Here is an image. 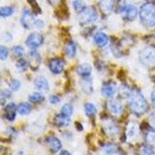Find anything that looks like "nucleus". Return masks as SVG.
<instances>
[{
	"label": "nucleus",
	"mask_w": 155,
	"mask_h": 155,
	"mask_svg": "<svg viewBox=\"0 0 155 155\" xmlns=\"http://www.w3.org/2000/svg\"><path fill=\"white\" fill-rule=\"evenodd\" d=\"M127 99L129 109L134 114L140 116L147 113L148 108L147 102L139 90L132 89Z\"/></svg>",
	"instance_id": "1"
},
{
	"label": "nucleus",
	"mask_w": 155,
	"mask_h": 155,
	"mask_svg": "<svg viewBox=\"0 0 155 155\" xmlns=\"http://www.w3.org/2000/svg\"><path fill=\"white\" fill-rule=\"evenodd\" d=\"M139 16L142 23L145 26H155V3L145 2L140 8Z\"/></svg>",
	"instance_id": "2"
},
{
	"label": "nucleus",
	"mask_w": 155,
	"mask_h": 155,
	"mask_svg": "<svg viewBox=\"0 0 155 155\" xmlns=\"http://www.w3.org/2000/svg\"><path fill=\"white\" fill-rule=\"evenodd\" d=\"M140 61L147 67L155 66V47H145L139 53Z\"/></svg>",
	"instance_id": "3"
},
{
	"label": "nucleus",
	"mask_w": 155,
	"mask_h": 155,
	"mask_svg": "<svg viewBox=\"0 0 155 155\" xmlns=\"http://www.w3.org/2000/svg\"><path fill=\"white\" fill-rule=\"evenodd\" d=\"M98 18V14L93 7H86L84 11L80 13V21L82 24L95 22Z\"/></svg>",
	"instance_id": "4"
},
{
	"label": "nucleus",
	"mask_w": 155,
	"mask_h": 155,
	"mask_svg": "<svg viewBox=\"0 0 155 155\" xmlns=\"http://www.w3.org/2000/svg\"><path fill=\"white\" fill-rule=\"evenodd\" d=\"M119 13L123 18L127 19V21H134L137 18L139 11L137 7L132 4H125L124 6L119 10Z\"/></svg>",
	"instance_id": "5"
},
{
	"label": "nucleus",
	"mask_w": 155,
	"mask_h": 155,
	"mask_svg": "<svg viewBox=\"0 0 155 155\" xmlns=\"http://www.w3.org/2000/svg\"><path fill=\"white\" fill-rule=\"evenodd\" d=\"M103 129L107 135L111 136V137H115L119 134L118 125L110 118H106L103 120Z\"/></svg>",
	"instance_id": "6"
},
{
	"label": "nucleus",
	"mask_w": 155,
	"mask_h": 155,
	"mask_svg": "<svg viewBox=\"0 0 155 155\" xmlns=\"http://www.w3.org/2000/svg\"><path fill=\"white\" fill-rule=\"evenodd\" d=\"M44 42V37L39 32H32L26 39V45L31 48H36Z\"/></svg>",
	"instance_id": "7"
},
{
	"label": "nucleus",
	"mask_w": 155,
	"mask_h": 155,
	"mask_svg": "<svg viewBox=\"0 0 155 155\" xmlns=\"http://www.w3.org/2000/svg\"><path fill=\"white\" fill-rule=\"evenodd\" d=\"M116 92V84L113 81H108L102 85L101 88V93L105 98L107 99H111L114 96Z\"/></svg>",
	"instance_id": "8"
},
{
	"label": "nucleus",
	"mask_w": 155,
	"mask_h": 155,
	"mask_svg": "<svg viewBox=\"0 0 155 155\" xmlns=\"http://www.w3.org/2000/svg\"><path fill=\"white\" fill-rule=\"evenodd\" d=\"M34 17H33V14L29 11L28 9H23L22 12H21V25L24 28H27L29 29L34 23Z\"/></svg>",
	"instance_id": "9"
},
{
	"label": "nucleus",
	"mask_w": 155,
	"mask_h": 155,
	"mask_svg": "<svg viewBox=\"0 0 155 155\" xmlns=\"http://www.w3.org/2000/svg\"><path fill=\"white\" fill-rule=\"evenodd\" d=\"M41 64V56L36 50H33L29 51V66L33 71H37V69L40 67Z\"/></svg>",
	"instance_id": "10"
},
{
	"label": "nucleus",
	"mask_w": 155,
	"mask_h": 155,
	"mask_svg": "<svg viewBox=\"0 0 155 155\" xmlns=\"http://www.w3.org/2000/svg\"><path fill=\"white\" fill-rule=\"evenodd\" d=\"M48 68L52 74H60L64 70V62L59 58H52L48 63Z\"/></svg>",
	"instance_id": "11"
},
{
	"label": "nucleus",
	"mask_w": 155,
	"mask_h": 155,
	"mask_svg": "<svg viewBox=\"0 0 155 155\" xmlns=\"http://www.w3.org/2000/svg\"><path fill=\"white\" fill-rule=\"evenodd\" d=\"M46 143L48 147V148L51 149V151L53 153L58 152L62 147V143L60 142V140L54 137V136H51L46 139Z\"/></svg>",
	"instance_id": "12"
},
{
	"label": "nucleus",
	"mask_w": 155,
	"mask_h": 155,
	"mask_svg": "<svg viewBox=\"0 0 155 155\" xmlns=\"http://www.w3.org/2000/svg\"><path fill=\"white\" fill-rule=\"evenodd\" d=\"M107 108H108V110L110 113L114 115H120L123 113L122 105H121L119 101H116V100L109 101L108 103H107Z\"/></svg>",
	"instance_id": "13"
},
{
	"label": "nucleus",
	"mask_w": 155,
	"mask_h": 155,
	"mask_svg": "<svg viewBox=\"0 0 155 155\" xmlns=\"http://www.w3.org/2000/svg\"><path fill=\"white\" fill-rule=\"evenodd\" d=\"M80 84L81 87V90L84 92L85 94L90 95L93 93V85H92V80L88 77H84L80 81Z\"/></svg>",
	"instance_id": "14"
},
{
	"label": "nucleus",
	"mask_w": 155,
	"mask_h": 155,
	"mask_svg": "<svg viewBox=\"0 0 155 155\" xmlns=\"http://www.w3.org/2000/svg\"><path fill=\"white\" fill-rule=\"evenodd\" d=\"M115 0H100L99 7L102 13L105 15H110L114 8Z\"/></svg>",
	"instance_id": "15"
},
{
	"label": "nucleus",
	"mask_w": 155,
	"mask_h": 155,
	"mask_svg": "<svg viewBox=\"0 0 155 155\" xmlns=\"http://www.w3.org/2000/svg\"><path fill=\"white\" fill-rule=\"evenodd\" d=\"M18 108L14 103H10L6 106V108L4 109V115L9 121H14L16 118Z\"/></svg>",
	"instance_id": "16"
},
{
	"label": "nucleus",
	"mask_w": 155,
	"mask_h": 155,
	"mask_svg": "<svg viewBox=\"0 0 155 155\" xmlns=\"http://www.w3.org/2000/svg\"><path fill=\"white\" fill-rule=\"evenodd\" d=\"M34 86L39 91H48L50 86H48V81L46 78L44 77H38L34 81Z\"/></svg>",
	"instance_id": "17"
},
{
	"label": "nucleus",
	"mask_w": 155,
	"mask_h": 155,
	"mask_svg": "<svg viewBox=\"0 0 155 155\" xmlns=\"http://www.w3.org/2000/svg\"><path fill=\"white\" fill-rule=\"evenodd\" d=\"M53 123H54L55 126H57V127H59V128L67 127V126H69V124H70V117L59 114L54 116V118H53Z\"/></svg>",
	"instance_id": "18"
},
{
	"label": "nucleus",
	"mask_w": 155,
	"mask_h": 155,
	"mask_svg": "<svg viewBox=\"0 0 155 155\" xmlns=\"http://www.w3.org/2000/svg\"><path fill=\"white\" fill-rule=\"evenodd\" d=\"M93 40L97 46L103 48L109 43V37L104 32H97L93 37Z\"/></svg>",
	"instance_id": "19"
},
{
	"label": "nucleus",
	"mask_w": 155,
	"mask_h": 155,
	"mask_svg": "<svg viewBox=\"0 0 155 155\" xmlns=\"http://www.w3.org/2000/svg\"><path fill=\"white\" fill-rule=\"evenodd\" d=\"M77 53V46L76 44L70 41L67 43V45L65 46V54L68 58H74L76 56Z\"/></svg>",
	"instance_id": "20"
},
{
	"label": "nucleus",
	"mask_w": 155,
	"mask_h": 155,
	"mask_svg": "<svg viewBox=\"0 0 155 155\" xmlns=\"http://www.w3.org/2000/svg\"><path fill=\"white\" fill-rule=\"evenodd\" d=\"M91 66L88 63H82L77 68V73L81 77H88L91 74Z\"/></svg>",
	"instance_id": "21"
},
{
	"label": "nucleus",
	"mask_w": 155,
	"mask_h": 155,
	"mask_svg": "<svg viewBox=\"0 0 155 155\" xmlns=\"http://www.w3.org/2000/svg\"><path fill=\"white\" fill-rule=\"evenodd\" d=\"M139 134V128L138 125L135 122H130L127 126V137L129 139H135Z\"/></svg>",
	"instance_id": "22"
},
{
	"label": "nucleus",
	"mask_w": 155,
	"mask_h": 155,
	"mask_svg": "<svg viewBox=\"0 0 155 155\" xmlns=\"http://www.w3.org/2000/svg\"><path fill=\"white\" fill-rule=\"evenodd\" d=\"M103 151L106 154H120L121 151L119 150L118 147L115 144L110 143V144H106L103 147Z\"/></svg>",
	"instance_id": "23"
},
{
	"label": "nucleus",
	"mask_w": 155,
	"mask_h": 155,
	"mask_svg": "<svg viewBox=\"0 0 155 155\" xmlns=\"http://www.w3.org/2000/svg\"><path fill=\"white\" fill-rule=\"evenodd\" d=\"M31 107L28 103H21L18 106V113L21 115H27L30 114Z\"/></svg>",
	"instance_id": "24"
},
{
	"label": "nucleus",
	"mask_w": 155,
	"mask_h": 155,
	"mask_svg": "<svg viewBox=\"0 0 155 155\" xmlns=\"http://www.w3.org/2000/svg\"><path fill=\"white\" fill-rule=\"evenodd\" d=\"M72 4H73V7H74V9H75V11L78 12L79 14L81 13L86 8L85 4L84 3L82 0H73Z\"/></svg>",
	"instance_id": "25"
},
{
	"label": "nucleus",
	"mask_w": 155,
	"mask_h": 155,
	"mask_svg": "<svg viewBox=\"0 0 155 155\" xmlns=\"http://www.w3.org/2000/svg\"><path fill=\"white\" fill-rule=\"evenodd\" d=\"M84 113L87 116H92V115H94L96 114L97 113V109H96V107L93 105V104H91V103H86L84 105Z\"/></svg>",
	"instance_id": "26"
},
{
	"label": "nucleus",
	"mask_w": 155,
	"mask_h": 155,
	"mask_svg": "<svg viewBox=\"0 0 155 155\" xmlns=\"http://www.w3.org/2000/svg\"><path fill=\"white\" fill-rule=\"evenodd\" d=\"M73 106L71 104H64L62 106L61 108V110H60V114L65 115V116H68V117H71V115L73 114Z\"/></svg>",
	"instance_id": "27"
},
{
	"label": "nucleus",
	"mask_w": 155,
	"mask_h": 155,
	"mask_svg": "<svg viewBox=\"0 0 155 155\" xmlns=\"http://www.w3.org/2000/svg\"><path fill=\"white\" fill-rule=\"evenodd\" d=\"M45 99V97L40 92H34V93L30 94L28 97V100L32 102V103H38V102H42Z\"/></svg>",
	"instance_id": "28"
},
{
	"label": "nucleus",
	"mask_w": 155,
	"mask_h": 155,
	"mask_svg": "<svg viewBox=\"0 0 155 155\" xmlns=\"http://www.w3.org/2000/svg\"><path fill=\"white\" fill-rule=\"evenodd\" d=\"M145 139H147V143L148 144L155 147V130L148 131L147 135H145Z\"/></svg>",
	"instance_id": "29"
},
{
	"label": "nucleus",
	"mask_w": 155,
	"mask_h": 155,
	"mask_svg": "<svg viewBox=\"0 0 155 155\" xmlns=\"http://www.w3.org/2000/svg\"><path fill=\"white\" fill-rule=\"evenodd\" d=\"M13 13H14L13 7L5 6V7H2L1 9H0V16H1L2 18H7V17L12 16Z\"/></svg>",
	"instance_id": "30"
},
{
	"label": "nucleus",
	"mask_w": 155,
	"mask_h": 155,
	"mask_svg": "<svg viewBox=\"0 0 155 155\" xmlns=\"http://www.w3.org/2000/svg\"><path fill=\"white\" fill-rule=\"evenodd\" d=\"M131 91H132V89L129 88V87L127 85H121L119 87V89H118V92H119V94L121 97H123V98H128L130 93H131Z\"/></svg>",
	"instance_id": "31"
},
{
	"label": "nucleus",
	"mask_w": 155,
	"mask_h": 155,
	"mask_svg": "<svg viewBox=\"0 0 155 155\" xmlns=\"http://www.w3.org/2000/svg\"><path fill=\"white\" fill-rule=\"evenodd\" d=\"M13 53L15 54V56L21 58L25 54V51H24V48L21 46H15L13 48Z\"/></svg>",
	"instance_id": "32"
},
{
	"label": "nucleus",
	"mask_w": 155,
	"mask_h": 155,
	"mask_svg": "<svg viewBox=\"0 0 155 155\" xmlns=\"http://www.w3.org/2000/svg\"><path fill=\"white\" fill-rule=\"evenodd\" d=\"M16 67L18 71H25L28 67V62L23 60V59H19L17 63H16Z\"/></svg>",
	"instance_id": "33"
},
{
	"label": "nucleus",
	"mask_w": 155,
	"mask_h": 155,
	"mask_svg": "<svg viewBox=\"0 0 155 155\" xmlns=\"http://www.w3.org/2000/svg\"><path fill=\"white\" fill-rule=\"evenodd\" d=\"M9 86L13 91H18L19 89V87H21V81H19L18 80L14 79V80H12L11 81H10Z\"/></svg>",
	"instance_id": "34"
},
{
	"label": "nucleus",
	"mask_w": 155,
	"mask_h": 155,
	"mask_svg": "<svg viewBox=\"0 0 155 155\" xmlns=\"http://www.w3.org/2000/svg\"><path fill=\"white\" fill-rule=\"evenodd\" d=\"M8 54H9L8 48L5 46H1V48H0V58H1V60L4 61L5 59H6V58L8 57Z\"/></svg>",
	"instance_id": "35"
},
{
	"label": "nucleus",
	"mask_w": 155,
	"mask_h": 155,
	"mask_svg": "<svg viewBox=\"0 0 155 155\" xmlns=\"http://www.w3.org/2000/svg\"><path fill=\"white\" fill-rule=\"evenodd\" d=\"M140 152H142L143 154H153L154 153V150L152 148V147L150 144L148 145H144V147H142V150H140Z\"/></svg>",
	"instance_id": "36"
},
{
	"label": "nucleus",
	"mask_w": 155,
	"mask_h": 155,
	"mask_svg": "<svg viewBox=\"0 0 155 155\" xmlns=\"http://www.w3.org/2000/svg\"><path fill=\"white\" fill-rule=\"evenodd\" d=\"M28 2L29 4L31 5V7H32V10L35 13H41V10H40V7L38 6V4H37V1L36 0H28Z\"/></svg>",
	"instance_id": "37"
},
{
	"label": "nucleus",
	"mask_w": 155,
	"mask_h": 155,
	"mask_svg": "<svg viewBox=\"0 0 155 155\" xmlns=\"http://www.w3.org/2000/svg\"><path fill=\"white\" fill-rule=\"evenodd\" d=\"M12 96V93H11V91L8 90V89H4L2 90L1 92V98H2V104L5 102V100L10 98V97Z\"/></svg>",
	"instance_id": "38"
},
{
	"label": "nucleus",
	"mask_w": 155,
	"mask_h": 155,
	"mask_svg": "<svg viewBox=\"0 0 155 155\" xmlns=\"http://www.w3.org/2000/svg\"><path fill=\"white\" fill-rule=\"evenodd\" d=\"M33 26L36 29H42L44 26H45V23H44V21H41V19H35V21H34V23H33Z\"/></svg>",
	"instance_id": "39"
},
{
	"label": "nucleus",
	"mask_w": 155,
	"mask_h": 155,
	"mask_svg": "<svg viewBox=\"0 0 155 155\" xmlns=\"http://www.w3.org/2000/svg\"><path fill=\"white\" fill-rule=\"evenodd\" d=\"M48 100H50L51 104H52V105H56V104L59 103V101H60L59 97H58L57 95H51Z\"/></svg>",
	"instance_id": "40"
},
{
	"label": "nucleus",
	"mask_w": 155,
	"mask_h": 155,
	"mask_svg": "<svg viewBox=\"0 0 155 155\" xmlns=\"http://www.w3.org/2000/svg\"><path fill=\"white\" fill-rule=\"evenodd\" d=\"M149 123L155 129V111H154V113H152L151 115H150V117H149Z\"/></svg>",
	"instance_id": "41"
},
{
	"label": "nucleus",
	"mask_w": 155,
	"mask_h": 155,
	"mask_svg": "<svg viewBox=\"0 0 155 155\" xmlns=\"http://www.w3.org/2000/svg\"><path fill=\"white\" fill-rule=\"evenodd\" d=\"M3 39H4V41H6V42H10V41H11L12 40V35H11V34H10V33H5L4 34V35H3Z\"/></svg>",
	"instance_id": "42"
},
{
	"label": "nucleus",
	"mask_w": 155,
	"mask_h": 155,
	"mask_svg": "<svg viewBox=\"0 0 155 155\" xmlns=\"http://www.w3.org/2000/svg\"><path fill=\"white\" fill-rule=\"evenodd\" d=\"M150 99H151L152 104L155 106V89H153V91L151 92V95H150Z\"/></svg>",
	"instance_id": "43"
},
{
	"label": "nucleus",
	"mask_w": 155,
	"mask_h": 155,
	"mask_svg": "<svg viewBox=\"0 0 155 155\" xmlns=\"http://www.w3.org/2000/svg\"><path fill=\"white\" fill-rule=\"evenodd\" d=\"M57 1H58V0H48V2L50 3L51 5H52V6H54V5L57 3Z\"/></svg>",
	"instance_id": "44"
},
{
	"label": "nucleus",
	"mask_w": 155,
	"mask_h": 155,
	"mask_svg": "<svg viewBox=\"0 0 155 155\" xmlns=\"http://www.w3.org/2000/svg\"><path fill=\"white\" fill-rule=\"evenodd\" d=\"M77 125H76V127H77V129L79 130V131H82V127H81V123H76Z\"/></svg>",
	"instance_id": "45"
},
{
	"label": "nucleus",
	"mask_w": 155,
	"mask_h": 155,
	"mask_svg": "<svg viewBox=\"0 0 155 155\" xmlns=\"http://www.w3.org/2000/svg\"><path fill=\"white\" fill-rule=\"evenodd\" d=\"M60 154H68V155H70V152L69 151H66V150H62V151H60Z\"/></svg>",
	"instance_id": "46"
}]
</instances>
